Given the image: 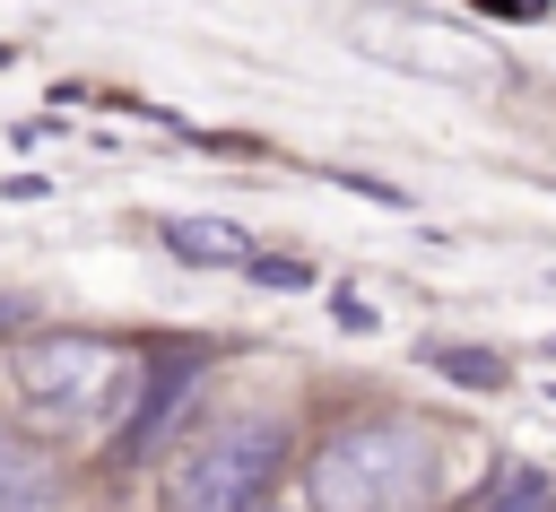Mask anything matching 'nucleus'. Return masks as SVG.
<instances>
[{
    "instance_id": "f257e3e1",
    "label": "nucleus",
    "mask_w": 556,
    "mask_h": 512,
    "mask_svg": "<svg viewBox=\"0 0 556 512\" xmlns=\"http://www.w3.org/2000/svg\"><path fill=\"white\" fill-rule=\"evenodd\" d=\"M426 477H434V443L408 417H356L313 451L304 495L313 512H417Z\"/></svg>"
},
{
    "instance_id": "f03ea898",
    "label": "nucleus",
    "mask_w": 556,
    "mask_h": 512,
    "mask_svg": "<svg viewBox=\"0 0 556 512\" xmlns=\"http://www.w3.org/2000/svg\"><path fill=\"white\" fill-rule=\"evenodd\" d=\"M17 399L43 425H113V417H130L139 373H130V347H113V338L43 330L17 347Z\"/></svg>"
},
{
    "instance_id": "7ed1b4c3",
    "label": "nucleus",
    "mask_w": 556,
    "mask_h": 512,
    "mask_svg": "<svg viewBox=\"0 0 556 512\" xmlns=\"http://www.w3.org/2000/svg\"><path fill=\"white\" fill-rule=\"evenodd\" d=\"M278 460H287V434H278L269 417L226 425V434H208V443L174 469V512H252V503L269 495Z\"/></svg>"
},
{
    "instance_id": "20e7f679",
    "label": "nucleus",
    "mask_w": 556,
    "mask_h": 512,
    "mask_svg": "<svg viewBox=\"0 0 556 512\" xmlns=\"http://www.w3.org/2000/svg\"><path fill=\"white\" fill-rule=\"evenodd\" d=\"M348 35H356V52H374L391 69H417V78H452V87H486L495 78V52H478L469 35H452V26L417 17V9H365Z\"/></svg>"
},
{
    "instance_id": "39448f33",
    "label": "nucleus",
    "mask_w": 556,
    "mask_h": 512,
    "mask_svg": "<svg viewBox=\"0 0 556 512\" xmlns=\"http://www.w3.org/2000/svg\"><path fill=\"white\" fill-rule=\"evenodd\" d=\"M165 252L191 260V269H243L261 243H252L243 226H226V217H174V226H165Z\"/></svg>"
},
{
    "instance_id": "423d86ee",
    "label": "nucleus",
    "mask_w": 556,
    "mask_h": 512,
    "mask_svg": "<svg viewBox=\"0 0 556 512\" xmlns=\"http://www.w3.org/2000/svg\"><path fill=\"white\" fill-rule=\"evenodd\" d=\"M0 512H52V460L26 434H0Z\"/></svg>"
},
{
    "instance_id": "0eeeda50",
    "label": "nucleus",
    "mask_w": 556,
    "mask_h": 512,
    "mask_svg": "<svg viewBox=\"0 0 556 512\" xmlns=\"http://www.w3.org/2000/svg\"><path fill=\"white\" fill-rule=\"evenodd\" d=\"M417 356H426L443 382H460V391H495V382H504V356H495V347H452V338H426Z\"/></svg>"
},
{
    "instance_id": "6e6552de",
    "label": "nucleus",
    "mask_w": 556,
    "mask_h": 512,
    "mask_svg": "<svg viewBox=\"0 0 556 512\" xmlns=\"http://www.w3.org/2000/svg\"><path fill=\"white\" fill-rule=\"evenodd\" d=\"M486 512H556V486H547L539 469H521V477H504V495H495Z\"/></svg>"
},
{
    "instance_id": "1a4fd4ad",
    "label": "nucleus",
    "mask_w": 556,
    "mask_h": 512,
    "mask_svg": "<svg viewBox=\"0 0 556 512\" xmlns=\"http://www.w3.org/2000/svg\"><path fill=\"white\" fill-rule=\"evenodd\" d=\"M243 269H252L261 286H313V269H304V260H269V252H252Z\"/></svg>"
},
{
    "instance_id": "9d476101",
    "label": "nucleus",
    "mask_w": 556,
    "mask_h": 512,
    "mask_svg": "<svg viewBox=\"0 0 556 512\" xmlns=\"http://www.w3.org/2000/svg\"><path fill=\"white\" fill-rule=\"evenodd\" d=\"M339 321H348V330H374V304H365L356 286H339Z\"/></svg>"
},
{
    "instance_id": "9b49d317",
    "label": "nucleus",
    "mask_w": 556,
    "mask_h": 512,
    "mask_svg": "<svg viewBox=\"0 0 556 512\" xmlns=\"http://www.w3.org/2000/svg\"><path fill=\"white\" fill-rule=\"evenodd\" d=\"M486 9H495V17H539L547 0H486Z\"/></svg>"
},
{
    "instance_id": "f8f14e48",
    "label": "nucleus",
    "mask_w": 556,
    "mask_h": 512,
    "mask_svg": "<svg viewBox=\"0 0 556 512\" xmlns=\"http://www.w3.org/2000/svg\"><path fill=\"white\" fill-rule=\"evenodd\" d=\"M252 512H287V503H252Z\"/></svg>"
},
{
    "instance_id": "ddd939ff",
    "label": "nucleus",
    "mask_w": 556,
    "mask_h": 512,
    "mask_svg": "<svg viewBox=\"0 0 556 512\" xmlns=\"http://www.w3.org/2000/svg\"><path fill=\"white\" fill-rule=\"evenodd\" d=\"M0 69H9V43H0Z\"/></svg>"
}]
</instances>
